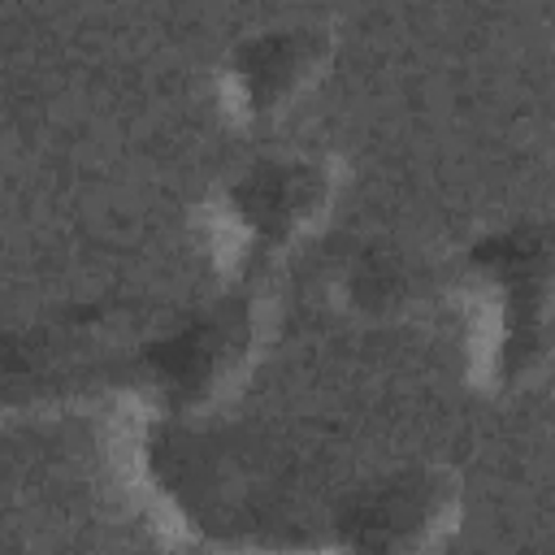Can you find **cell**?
Returning a JSON list of instances; mask_svg holds the SVG:
<instances>
[{"instance_id": "6da1fadb", "label": "cell", "mask_w": 555, "mask_h": 555, "mask_svg": "<svg viewBox=\"0 0 555 555\" xmlns=\"http://www.w3.org/2000/svg\"><path fill=\"white\" fill-rule=\"evenodd\" d=\"M473 291V377L490 395L538 382L551 343V234L520 217L477 234L464 251Z\"/></svg>"}, {"instance_id": "7a4b0ae2", "label": "cell", "mask_w": 555, "mask_h": 555, "mask_svg": "<svg viewBox=\"0 0 555 555\" xmlns=\"http://www.w3.org/2000/svg\"><path fill=\"white\" fill-rule=\"evenodd\" d=\"M338 165L312 147H269L230 169L204 199V238L230 278H256L321 230Z\"/></svg>"}, {"instance_id": "3957f363", "label": "cell", "mask_w": 555, "mask_h": 555, "mask_svg": "<svg viewBox=\"0 0 555 555\" xmlns=\"http://www.w3.org/2000/svg\"><path fill=\"white\" fill-rule=\"evenodd\" d=\"M334 61V26L321 17H273L238 30L217 65L212 95L234 126H273L308 91H317Z\"/></svg>"}, {"instance_id": "277c9868", "label": "cell", "mask_w": 555, "mask_h": 555, "mask_svg": "<svg viewBox=\"0 0 555 555\" xmlns=\"http://www.w3.org/2000/svg\"><path fill=\"white\" fill-rule=\"evenodd\" d=\"M260 347V317L247 295H225L191 308L139 351V382L169 412L217 403L247 373Z\"/></svg>"}, {"instance_id": "5b68a950", "label": "cell", "mask_w": 555, "mask_h": 555, "mask_svg": "<svg viewBox=\"0 0 555 555\" xmlns=\"http://www.w3.org/2000/svg\"><path fill=\"white\" fill-rule=\"evenodd\" d=\"M460 490L438 468L390 473L347 499L338 516L343 555H438L455 529Z\"/></svg>"}, {"instance_id": "8992f818", "label": "cell", "mask_w": 555, "mask_h": 555, "mask_svg": "<svg viewBox=\"0 0 555 555\" xmlns=\"http://www.w3.org/2000/svg\"><path fill=\"white\" fill-rule=\"evenodd\" d=\"M434 282H438V269L421 251H412L399 238H382V234L356 238V247H347L330 269L338 308L356 317H373V321H390V317L421 308Z\"/></svg>"}, {"instance_id": "52a82bcc", "label": "cell", "mask_w": 555, "mask_h": 555, "mask_svg": "<svg viewBox=\"0 0 555 555\" xmlns=\"http://www.w3.org/2000/svg\"><path fill=\"white\" fill-rule=\"evenodd\" d=\"M529 555H538V551H529Z\"/></svg>"}]
</instances>
